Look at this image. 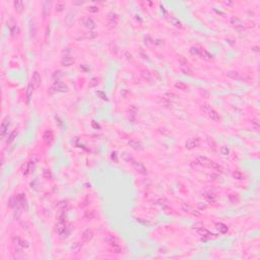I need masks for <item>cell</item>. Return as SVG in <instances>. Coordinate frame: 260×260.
<instances>
[{"label": "cell", "mask_w": 260, "mask_h": 260, "mask_svg": "<svg viewBox=\"0 0 260 260\" xmlns=\"http://www.w3.org/2000/svg\"><path fill=\"white\" fill-rule=\"evenodd\" d=\"M93 238H94V232L90 229L85 230L81 235V240H83V243H87V242L92 241Z\"/></svg>", "instance_id": "obj_1"}, {"label": "cell", "mask_w": 260, "mask_h": 260, "mask_svg": "<svg viewBox=\"0 0 260 260\" xmlns=\"http://www.w3.org/2000/svg\"><path fill=\"white\" fill-rule=\"evenodd\" d=\"M132 165H133V167H134V169L136 170L137 173H139V174H141V175H145L146 174V168L143 166L142 163L134 161V162L132 163Z\"/></svg>", "instance_id": "obj_2"}, {"label": "cell", "mask_w": 260, "mask_h": 260, "mask_svg": "<svg viewBox=\"0 0 260 260\" xmlns=\"http://www.w3.org/2000/svg\"><path fill=\"white\" fill-rule=\"evenodd\" d=\"M42 83V78L40 73L38 71H35L34 74H33V77H31V84L35 86V87H39L41 85Z\"/></svg>", "instance_id": "obj_3"}, {"label": "cell", "mask_w": 260, "mask_h": 260, "mask_svg": "<svg viewBox=\"0 0 260 260\" xmlns=\"http://www.w3.org/2000/svg\"><path fill=\"white\" fill-rule=\"evenodd\" d=\"M200 144V139L199 138H191L187 140L186 142V147L188 149H193L194 147H197Z\"/></svg>", "instance_id": "obj_4"}, {"label": "cell", "mask_w": 260, "mask_h": 260, "mask_svg": "<svg viewBox=\"0 0 260 260\" xmlns=\"http://www.w3.org/2000/svg\"><path fill=\"white\" fill-rule=\"evenodd\" d=\"M26 203H27V200H26V197H24L23 194H18L15 197V206H17V207H24Z\"/></svg>", "instance_id": "obj_5"}, {"label": "cell", "mask_w": 260, "mask_h": 260, "mask_svg": "<svg viewBox=\"0 0 260 260\" xmlns=\"http://www.w3.org/2000/svg\"><path fill=\"white\" fill-rule=\"evenodd\" d=\"M54 88H55L56 92H61V93L68 92V86L66 84H64L63 83H60V81H55Z\"/></svg>", "instance_id": "obj_6"}, {"label": "cell", "mask_w": 260, "mask_h": 260, "mask_svg": "<svg viewBox=\"0 0 260 260\" xmlns=\"http://www.w3.org/2000/svg\"><path fill=\"white\" fill-rule=\"evenodd\" d=\"M231 23L236 28V29H243L244 28V22L241 21L240 18H238L237 16H232L231 17Z\"/></svg>", "instance_id": "obj_7"}, {"label": "cell", "mask_w": 260, "mask_h": 260, "mask_svg": "<svg viewBox=\"0 0 260 260\" xmlns=\"http://www.w3.org/2000/svg\"><path fill=\"white\" fill-rule=\"evenodd\" d=\"M105 242L107 243V244H109L111 247H115V246H119V243H118V241L116 240L114 236H112V235H107L106 237H105Z\"/></svg>", "instance_id": "obj_8"}, {"label": "cell", "mask_w": 260, "mask_h": 260, "mask_svg": "<svg viewBox=\"0 0 260 260\" xmlns=\"http://www.w3.org/2000/svg\"><path fill=\"white\" fill-rule=\"evenodd\" d=\"M196 161L198 162V164L201 166V168L202 167L203 168H209V165L211 163V161L208 160L207 157H205V156H199Z\"/></svg>", "instance_id": "obj_9"}, {"label": "cell", "mask_w": 260, "mask_h": 260, "mask_svg": "<svg viewBox=\"0 0 260 260\" xmlns=\"http://www.w3.org/2000/svg\"><path fill=\"white\" fill-rule=\"evenodd\" d=\"M8 126H9V119H8V117H7V118H5V119L3 120L2 124H1V128H0L1 136H2V137H4L5 134H6V131H7V129H8Z\"/></svg>", "instance_id": "obj_10"}, {"label": "cell", "mask_w": 260, "mask_h": 260, "mask_svg": "<svg viewBox=\"0 0 260 260\" xmlns=\"http://www.w3.org/2000/svg\"><path fill=\"white\" fill-rule=\"evenodd\" d=\"M43 138H44V141L46 142V144L50 145V144H51V143L53 142L54 136H53V133L51 132V131H46V132L44 133V136H43Z\"/></svg>", "instance_id": "obj_11"}, {"label": "cell", "mask_w": 260, "mask_h": 260, "mask_svg": "<svg viewBox=\"0 0 260 260\" xmlns=\"http://www.w3.org/2000/svg\"><path fill=\"white\" fill-rule=\"evenodd\" d=\"M83 24H84L85 28H87V29H90V30L96 28V22H94L91 17H85V18L83 20Z\"/></svg>", "instance_id": "obj_12"}, {"label": "cell", "mask_w": 260, "mask_h": 260, "mask_svg": "<svg viewBox=\"0 0 260 260\" xmlns=\"http://www.w3.org/2000/svg\"><path fill=\"white\" fill-rule=\"evenodd\" d=\"M74 62V60H73V58L71 56H64L62 59H61V63H62L63 66H70V65H72V63Z\"/></svg>", "instance_id": "obj_13"}, {"label": "cell", "mask_w": 260, "mask_h": 260, "mask_svg": "<svg viewBox=\"0 0 260 260\" xmlns=\"http://www.w3.org/2000/svg\"><path fill=\"white\" fill-rule=\"evenodd\" d=\"M129 144H130V146H131L133 149H135V150H140V149H142L141 143H140L139 141H137V140H130V141H129Z\"/></svg>", "instance_id": "obj_14"}, {"label": "cell", "mask_w": 260, "mask_h": 260, "mask_svg": "<svg viewBox=\"0 0 260 260\" xmlns=\"http://www.w3.org/2000/svg\"><path fill=\"white\" fill-rule=\"evenodd\" d=\"M207 114H208V116L210 117V119H211V120H214V121H219V115L217 111H214V110L210 109Z\"/></svg>", "instance_id": "obj_15"}, {"label": "cell", "mask_w": 260, "mask_h": 260, "mask_svg": "<svg viewBox=\"0 0 260 260\" xmlns=\"http://www.w3.org/2000/svg\"><path fill=\"white\" fill-rule=\"evenodd\" d=\"M44 8H43V15H44V18L47 17V15L50 13V3L49 2H44Z\"/></svg>", "instance_id": "obj_16"}, {"label": "cell", "mask_w": 260, "mask_h": 260, "mask_svg": "<svg viewBox=\"0 0 260 260\" xmlns=\"http://www.w3.org/2000/svg\"><path fill=\"white\" fill-rule=\"evenodd\" d=\"M204 198L207 200L208 202H210V203H212V202H215V200H217V196L213 194V193H205L204 194Z\"/></svg>", "instance_id": "obj_17"}, {"label": "cell", "mask_w": 260, "mask_h": 260, "mask_svg": "<svg viewBox=\"0 0 260 260\" xmlns=\"http://www.w3.org/2000/svg\"><path fill=\"white\" fill-rule=\"evenodd\" d=\"M215 227H217V230L219 231L220 233H223V234H225V233H227V232H228V227H227L226 225L221 224V223L217 224V225H215Z\"/></svg>", "instance_id": "obj_18"}, {"label": "cell", "mask_w": 260, "mask_h": 260, "mask_svg": "<svg viewBox=\"0 0 260 260\" xmlns=\"http://www.w3.org/2000/svg\"><path fill=\"white\" fill-rule=\"evenodd\" d=\"M209 168H211V169H213V170H215V171H218V172H223V171H224V168L221 166H219L218 163H214V162H211V163H210Z\"/></svg>", "instance_id": "obj_19"}, {"label": "cell", "mask_w": 260, "mask_h": 260, "mask_svg": "<svg viewBox=\"0 0 260 260\" xmlns=\"http://www.w3.org/2000/svg\"><path fill=\"white\" fill-rule=\"evenodd\" d=\"M9 29H10L11 34H12L13 36L18 35V33H20V29H18V27H17L15 23H12V24H10V26H9Z\"/></svg>", "instance_id": "obj_20"}, {"label": "cell", "mask_w": 260, "mask_h": 260, "mask_svg": "<svg viewBox=\"0 0 260 260\" xmlns=\"http://www.w3.org/2000/svg\"><path fill=\"white\" fill-rule=\"evenodd\" d=\"M141 76H142V78L146 80V81H150L151 80V74L149 73V71H147V70H143L142 72H141Z\"/></svg>", "instance_id": "obj_21"}, {"label": "cell", "mask_w": 260, "mask_h": 260, "mask_svg": "<svg viewBox=\"0 0 260 260\" xmlns=\"http://www.w3.org/2000/svg\"><path fill=\"white\" fill-rule=\"evenodd\" d=\"M33 84H29V86H28V88H27V101L28 102H30V100H31V96H33Z\"/></svg>", "instance_id": "obj_22"}, {"label": "cell", "mask_w": 260, "mask_h": 260, "mask_svg": "<svg viewBox=\"0 0 260 260\" xmlns=\"http://www.w3.org/2000/svg\"><path fill=\"white\" fill-rule=\"evenodd\" d=\"M201 51H202V49H199L198 47H192V48L190 49L191 54L196 55V56H201Z\"/></svg>", "instance_id": "obj_23"}, {"label": "cell", "mask_w": 260, "mask_h": 260, "mask_svg": "<svg viewBox=\"0 0 260 260\" xmlns=\"http://www.w3.org/2000/svg\"><path fill=\"white\" fill-rule=\"evenodd\" d=\"M182 208H183V210L185 211V212H187V213H191V214H195L193 211V209H192V207L190 206V205H188V204H186V203H184L183 205H182Z\"/></svg>", "instance_id": "obj_24"}, {"label": "cell", "mask_w": 260, "mask_h": 260, "mask_svg": "<svg viewBox=\"0 0 260 260\" xmlns=\"http://www.w3.org/2000/svg\"><path fill=\"white\" fill-rule=\"evenodd\" d=\"M228 76L233 79H240V73L238 71H229Z\"/></svg>", "instance_id": "obj_25"}, {"label": "cell", "mask_w": 260, "mask_h": 260, "mask_svg": "<svg viewBox=\"0 0 260 260\" xmlns=\"http://www.w3.org/2000/svg\"><path fill=\"white\" fill-rule=\"evenodd\" d=\"M175 86L179 88V90H182V91H187L188 90V85L187 84H185L184 83H181V81H179L175 84Z\"/></svg>", "instance_id": "obj_26"}, {"label": "cell", "mask_w": 260, "mask_h": 260, "mask_svg": "<svg viewBox=\"0 0 260 260\" xmlns=\"http://www.w3.org/2000/svg\"><path fill=\"white\" fill-rule=\"evenodd\" d=\"M122 157H123V160H124L125 162H127V163H133V162L135 161L132 156H130V155H128V154H123V155H122Z\"/></svg>", "instance_id": "obj_27"}, {"label": "cell", "mask_w": 260, "mask_h": 260, "mask_svg": "<svg viewBox=\"0 0 260 260\" xmlns=\"http://www.w3.org/2000/svg\"><path fill=\"white\" fill-rule=\"evenodd\" d=\"M12 242H13V244L16 246V248H20V247H21V240L17 236H13V237H12Z\"/></svg>", "instance_id": "obj_28"}, {"label": "cell", "mask_w": 260, "mask_h": 260, "mask_svg": "<svg viewBox=\"0 0 260 260\" xmlns=\"http://www.w3.org/2000/svg\"><path fill=\"white\" fill-rule=\"evenodd\" d=\"M14 7H15L16 10L21 12V11L22 10V8H23V4H22L21 1H15V2H14Z\"/></svg>", "instance_id": "obj_29"}, {"label": "cell", "mask_w": 260, "mask_h": 260, "mask_svg": "<svg viewBox=\"0 0 260 260\" xmlns=\"http://www.w3.org/2000/svg\"><path fill=\"white\" fill-rule=\"evenodd\" d=\"M233 177L238 179V180H243L244 179V175L241 172H239V171H236V172L233 173Z\"/></svg>", "instance_id": "obj_30"}, {"label": "cell", "mask_w": 260, "mask_h": 260, "mask_svg": "<svg viewBox=\"0 0 260 260\" xmlns=\"http://www.w3.org/2000/svg\"><path fill=\"white\" fill-rule=\"evenodd\" d=\"M158 204H160V206L162 207V209H163L164 211H166V212H169V211L171 210L170 207L168 206V204H167V203H164L163 201H160V202H158Z\"/></svg>", "instance_id": "obj_31"}, {"label": "cell", "mask_w": 260, "mask_h": 260, "mask_svg": "<svg viewBox=\"0 0 260 260\" xmlns=\"http://www.w3.org/2000/svg\"><path fill=\"white\" fill-rule=\"evenodd\" d=\"M201 56H203V58L204 59H206V60H210L211 59V54H209L207 51H205V50H202L201 51Z\"/></svg>", "instance_id": "obj_32"}, {"label": "cell", "mask_w": 260, "mask_h": 260, "mask_svg": "<svg viewBox=\"0 0 260 260\" xmlns=\"http://www.w3.org/2000/svg\"><path fill=\"white\" fill-rule=\"evenodd\" d=\"M16 130H13L12 132L10 133V135L8 136V138H7V143H10V142H12L13 141V139H14V137L16 136Z\"/></svg>", "instance_id": "obj_33"}, {"label": "cell", "mask_w": 260, "mask_h": 260, "mask_svg": "<svg viewBox=\"0 0 260 260\" xmlns=\"http://www.w3.org/2000/svg\"><path fill=\"white\" fill-rule=\"evenodd\" d=\"M164 98L166 99V100H169V101H174V100H176V94H166L165 96H164Z\"/></svg>", "instance_id": "obj_34"}, {"label": "cell", "mask_w": 260, "mask_h": 260, "mask_svg": "<svg viewBox=\"0 0 260 260\" xmlns=\"http://www.w3.org/2000/svg\"><path fill=\"white\" fill-rule=\"evenodd\" d=\"M60 76H62V73H61V71H55V72L53 73V79L55 80V81H59L58 79H59V77Z\"/></svg>", "instance_id": "obj_35"}, {"label": "cell", "mask_w": 260, "mask_h": 260, "mask_svg": "<svg viewBox=\"0 0 260 260\" xmlns=\"http://www.w3.org/2000/svg\"><path fill=\"white\" fill-rule=\"evenodd\" d=\"M110 51L112 52V54H114V55H117V53H118V51H119V50H118V48H117V47L115 46L114 44H111V45H110Z\"/></svg>", "instance_id": "obj_36"}, {"label": "cell", "mask_w": 260, "mask_h": 260, "mask_svg": "<svg viewBox=\"0 0 260 260\" xmlns=\"http://www.w3.org/2000/svg\"><path fill=\"white\" fill-rule=\"evenodd\" d=\"M64 6H65V4H64L63 2H58V3L56 4V10L62 11L63 8H64Z\"/></svg>", "instance_id": "obj_37"}, {"label": "cell", "mask_w": 260, "mask_h": 260, "mask_svg": "<svg viewBox=\"0 0 260 260\" xmlns=\"http://www.w3.org/2000/svg\"><path fill=\"white\" fill-rule=\"evenodd\" d=\"M220 153H221V155H224V156H228V155H229V148L226 147V146H223V147L220 148Z\"/></svg>", "instance_id": "obj_38"}, {"label": "cell", "mask_w": 260, "mask_h": 260, "mask_svg": "<svg viewBox=\"0 0 260 260\" xmlns=\"http://www.w3.org/2000/svg\"><path fill=\"white\" fill-rule=\"evenodd\" d=\"M201 109H202V111L203 112H205L206 114H207L208 112H209V110L211 109V107L209 106V105H207V104H205V105H203L202 107H201Z\"/></svg>", "instance_id": "obj_39"}, {"label": "cell", "mask_w": 260, "mask_h": 260, "mask_svg": "<svg viewBox=\"0 0 260 260\" xmlns=\"http://www.w3.org/2000/svg\"><path fill=\"white\" fill-rule=\"evenodd\" d=\"M112 251H113V253L119 254V253H121V248H120V246H115V247H112Z\"/></svg>", "instance_id": "obj_40"}, {"label": "cell", "mask_w": 260, "mask_h": 260, "mask_svg": "<svg viewBox=\"0 0 260 260\" xmlns=\"http://www.w3.org/2000/svg\"><path fill=\"white\" fill-rule=\"evenodd\" d=\"M170 21H171L174 26H176V27H180V26H181V22L178 21V20H176V18H171Z\"/></svg>", "instance_id": "obj_41"}, {"label": "cell", "mask_w": 260, "mask_h": 260, "mask_svg": "<svg viewBox=\"0 0 260 260\" xmlns=\"http://www.w3.org/2000/svg\"><path fill=\"white\" fill-rule=\"evenodd\" d=\"M191 167L193 168V169H196V170H198L199 168H201V166L198 164V162L197 161H195V162H192V164H191Z\"/></svg>", "instance_id": "obj_42"}, {"label": "cell", "mask_w": 260, "mask_h": 260, "mask_svg": "<svg viewBox=\"0 0 260 260\" xmlns=\"http://www.w3.org/2000/svg\"><path fill=\"white\" fill-rule=\"evenodd\" d=\"M145 44H147V45H154V44H155V41L147 37V38H145Z\"/></svg>", "instance_id": "obj_43"}, {"label": "cell", "mask_w": 260, "mask_h": 260, "mask_svg": "<svg viewBox=\"0 0 260 260\" xmlns=\"http://www.w3.org/2000/svg\"><path fill=\"white\" fill-rule=\"evenodd\" d=\"M21 248H28V247H29V244H28L27 241H22V240H21Z\"/></svg>", "instance_id": "obj_44"}, {"label": "cell", "mask_w": 260, "mask_h": 260, "mask_svg": "<svg viewBox=\"0 0 260 260\" xmlns=\"http://www.w3.org/2000/svg\"><path fill=\"white\" fill-rule=\"evenodd\" d=\"M87 9H88L90 11H93V12H97V11H98V8H97V7H94V6H90Z\"/></svg>", "instance_id": "obj_45"}, {"label": "cell", "mask_w": 260, "mask_h": 260, "mask_svg": "<svg viewBox=\"0 0 260 260\" xmlns=\"http://www.w3.org/2000/svg\"><path fill=\"white\" fill-rule=\"evenodd\" d=\"M252 125L255 127V129H258V128H259V124H258L257 121H253V122H252Z\"/></svg>", "instance_id": "obj_46"}]
</instances>
